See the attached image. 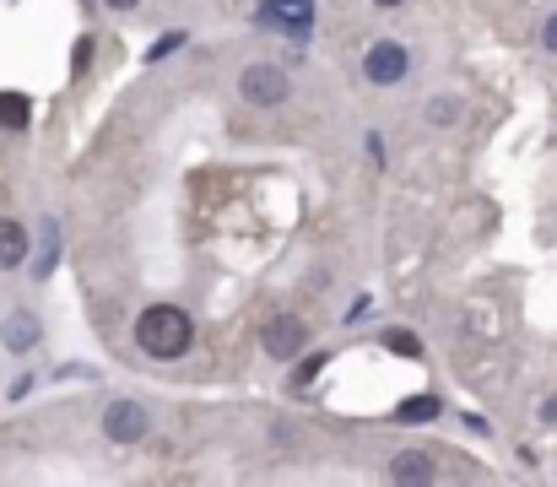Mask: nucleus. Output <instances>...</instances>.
I'll return each mask as SVG.
<instances>
[{
  "instance_id": "10",
  "label": "nucleus",
  "mask_w": 557,
  "mask_h": 487,
  "mask_svg": "<svg viewBox=\"0 0 557 487\" xmlns=\"http://www.w3.org/2000/svg\"><path fill=\"white\" fill-rule=\"evenodd\" d=\"M439 417V396H406L395 406V423H433Z\"/></svg>"
},
{
  "instance_id": "6",
  "label": "nucleus",
  "mask_w": 557,
  "mask_h": 487,
  "mask_svg": "<svg viewBox=\"0 0 557 487\" xmlns=\"http://www.w3.org/2000/svg\"><path fill=\"white\" fill-rule=\"evenodd\" d=\"M260 22L265 28L303 33V28H314V0H260Z\"/></svg>"
},
{
  "instance_id": "8",
  "label": "nucleus",
  "mask_w": 557,
  "mask_h": 487,
  "mask_svg": "<svg viewBox=\"0 0 557 487\" xmlns=\"http://www.w3.org/2000/svg\"><path fill=\"white\" fill-rule=\"evenodd\" d=\"M38 336H44V331H38V320L28 309H17L6 325H0V347H6V352H33Z\"/></svg>"
},
{
  "instance_id": "5",
  "label": "nucleus",
  "mask_w": 557,
  "mask_h": 487,
  "mask_svg": "<svg viewBox=\"0 0 557 487\" xmlns=\"http://www.w3.org/2000/svg\"><path fill=\"white\" fill-rule=\"evenodd\" d=\"M260 347L271 352L276 363H293L303 347H309V325L298 320V314H276L271 325H265V336H260Z\"/></svg>"
},
{
  "instance_id": "11",
  "label": "nucleus",
  "mask_w": 557,
  "mask_h": 487,
  "mask_svg": "<svg viewBox=\"0 0 557 487\" xmlns=\"http://www.w3.org/2000/svg\"><path fill=\"white\" fill-rule=\"evenodd\" d=\"M28 98L22 92H0V125H11V130H28Z\"/></svg>"
},
{
  "instance_id": "3",
  "label": "nucleus",
  "mask_w": 557,
  "mask_h": 487,
  "mask_svg": "<svg viewBox=\"0 0 557 487\" xmlns=\"http://www.w3.org/2000/svg\"><path fill=\"white\" fill-rule=\"evenodd\" d=\"M363 76H368L374 87H395V82H406V76H411V55H406V44H395V38H379V44L363 55Z\"/></svg>"
},
{
  "instance_id": "1",
  "label": "nucleus",
  "mask_w": 557,
  "mask_h": 487,
  "mask_svg": "<svg viewBox=\"0 0 557 487\" xmlns=\"http://www.w3.org/2000/svg\"><path fill=\"white\" fill-rule=\"evenodd\" d=\"M136 347L147 352V358H157V363H174V358H184V352L195 347V320H190L184 309H174V304L141 309V320H136Z\"/></svg>"
},
{
  "instance_id": "4",
  "label": "nucleus",
  "mask_w": 557,
  "mask_h": 487,
  "mask_svg": "<svg viewBox=\"0 0 557 487\" xmlns=\"http://www.w3.org/2000/svg\"><path fill=\"white\" fill-rule=\"evenodd\" d=\"M103 433H109L114 444H141L152 433V412L141 401H114L109 412H103Z\"/></svg>"
},
{
  "instance_id": "7",
  "label": "nucleus",
  "mask_w": 557,
  "mask_h": 487,
  "mask_svg": "<svg viewBox=\"0 0 557 487\" xmlns=\"http://www.w3.org/2000/svg\"><path fill=\"white\" fill-rule=\"evenodd\" d=\"M28 228H22L17 217H0V271H17V266H28Z\"/></svg>"
},
{
  "instance_id": "16",
  "label": "nucleus",
  "mask_w": 557,
  "mask_h": 487,
  "mask_svg": "<svg viewBox=\"0 0 557 487\" xmlns=\"http://www.w3.org/2000/svg\"><path fill=\"white\" fill-rule=\"evenodd\" d=\"M179 44H184V38H179V33H168V38H157V49H152V60H163V55H168V49H179Z\"/></svg>"
},
{
  "instance_id": "2",
  "label": "nucleus",
  "mask_w": 557,
  "mask_h": 487,
  "mask_svg": "<svg viewBox=\"0 0 557 487\" xmlns=\"http://www.w3.org/2000/svg\"><path fill=\"white\" fill-rule=\"evenodd\" d=\"M238 92H244L249 109H276V103H287V92H293V76H287V65H276V60H255V65H244V76H238Z\"/></svg>"
},
{
  "instance_id": "18",
  "label": "nucleus",
  "mask_w": 557,
  "mask_h": 487,
  "mask_svg": "<svg viewBox=\"0 0 557 487\" xmlns=\"http://www.w3.org/2000/svg\"><path fill=\"white\" fill-rule=\"evenodd\" d=\"M541 417H547V423H557V396H547V401H541Z\"/></svg>"
},
{
  "instance_id": "12",
  "label": "nucleus",
  "mask_w": 557,
  "mask_h": 487,
  "mask_svg": "<svg viewBox=\"0 0 557 487\" xmlns=\"http://www.w3.org/2000/svg\"><path fill=\"white\" fill-rule=\"evenodd\" d=\"M428 120H433V125H455V120H460V103H455V98H433V103H428Z\"/></svg>"
},
{
  "instance_id": "20",
  "label": "nucleus",
  "mask_w": 557,
  "mask_h": 487,
  "mask_svg": "<svg viewBox=\"0 0 557 487\" xmlns=\"http://www.w3.org/2000/svg\"><path fill=\"white\" fill-rule=\"evenodd\" d=\"M374 6H401V0H374Z\"/></svg>"
},
{
  "instance_id": "19",
  "label": "nucleus",
  "mask_w": 557,
  "mask_h": 487,
  "mask_svg": "<svg viewBox=\"0 0 557 487\" xmlns=\"http://www.w3.org/2000/svg\"><path fill=\"white\" fill-rule=\"evenodd\" d=\"M103 6H109V11H136L141 0H103Z\"/></svg>"
},
{
  "instance_id": "15",
  "label": "nucleus",
  "mask_w": 557,
  "mask_h": 487,
  "mask_svg": "<svg viewBox=\"0 0 557 487\" xmlns=\"http://www.w3.org/2000/svg\"><path fill=\"white\" fill-rule=\"evenodd\" d=\"M541 44H547V49H552V55H557V11H552V17H547V22H541Z\"/></svg>"
},
{
  "instance_id": "13",
  "label": "nucleus",
  "mask_w": 557,
  "mask_h": 487,
  "mask_svg": "<svg viewBox=\"0 0 557 487\" xmlns=\"http://www.w3.org/2000/svg\"><path fill=\"white\" fill-rule=\"evenodd\" d=\"M384 347H390V352H406V358H417L422 341L411 336V331H384Z\"/></svg>"
},
{
  "instance_id": "9",
  "label": "nucleus",
  "mask_w": 557,
  "mask_h": 487,
  "mask_svg": "<svg viewBox=\"0 0 557 487\" xmlns=\"http://www.w3.org/2000/svg\"><path fill=\"white\" fill-rule=\"evenodd\" d=\"M390 477L395 482H433V477H439V466H433L428 450H401L390 460Z\"/></svg>"
},
{
  "instance_id": "17",
  "label": "nucleus",
  "mask_w": 557,
  "mask_h": 487,
  "mask_svg": "<svg viewBox=\"0 0 557 487\" xmlns=\"http://www.w3.org/2000/svg\"><path fill=\"white\" fill-rule=\"evenodd\" d=\"M87 60H92V38H82V44H76V76L87 71Z\"/></svg>"
},
{
  "instance_id": "14",
  "label": "nucleus",
  "mask_w": 557,
  "mask_h": 487,
  "mask_svg": "<svg viewBox=\"0 0 557 487\" xmlns=\"http://www.w3.org/2000/svg\"><path fill=\"white\" fill-rule=\"evenodd\" d=\"M320 368H325V352H314V358H303V363H298V374H293V385H309V379L320 374Z\"/></svg>"
}]
</instances>
